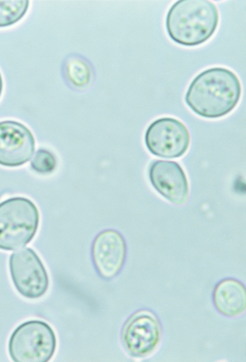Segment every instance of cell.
<instances>
[{
    "instance_id": "obj_8",
    "label": "cell",
    "mask_w": 246,
    "mask_h": 362,
    "mask_svg": "<svg viewBox=\"0 0 246 362\" xmlns=\"http://www.w3.org/2000/svg\"><path fill=\"white\" fill-rule=\"evenodd\" d=\"M35 147L31 130L14 120L0 121V165L17 167L28 162Z\"/></svg>"
},
{
    "instance_id": "obj_3",
    "label": "cell",
    "mask_w": 246,
    "mask_h": 362,
    "mask_svg": "<svg viewBox=\"0 0 246 362\" xmlns=\"http://www.w3.org/2000/svg\"><path fill=\"white\" fill-rule=\"evenodd\" d=\"M40 214L30 199L15 197L0 203V249L13 250L32 240L37 231Z\"/></svg>"
},
{
    "instance_id": "obj_5",
    "label": "cell",
    "mask_w": 246,
    "mask_h": 362,
    "mask_svg": "<svg viewBox=\"0 0 246 362\" xmlns=\"http://www.w3.org/2000/svg\"><path fill=\"white\" fill-rule=\"evenodd\" d=\"M162 335V326L157 315L149 309H142L127 319L122 329L121 339L130 356L143 358L156 351Z\"/></svg>"
},
{
    "instance_id": "obj_14",
    "label": "cell",
    "mask_w": 246,
    "mask_h": 362,
    "mask_svg": "<svg viewBox=\"0 0 246 362\" xmlns=\"http://www.w3.org/2000/svg\"><path fill=\"white\" fill-rule=\"evenodd\" d=\"M57 160L55 155L50 151L43 148L39 149L31 162V166L35 172L47 174L56 168Z\"/></svg>"
},
{
    "instance_id": "obj_9",
    "label": "cell",
    "mask_w": 246,
    "mask_h": 362,
    "mask_svg": "<svg viewBox=\"0 0 246 362\" xmlns=\"http://www.w3.org/2000/svg\"><path fill=\"white\" fill-rule=\"evenodd\" d=\"M126 254L125 240L117 230H103L96 236L93 241L92 262L99 275L104 279H112L120 272Z\"/></svg>"
},
{
    "instance_id": "obj_15",
    "label": "cell",
    "mask_w": 246,
    "mask_h": 362,
    "mask_svg": "<svg viewBox=\"0 0 246 362\" xmlns=\"http://www.w3.org/2000/svg\"><path fill=\"white\" fill-rule=\"evenodd\" d=\"M3 88V81L2 76L0 71V97L2 93Z\"/></svg>"
},
{
    "instance_id": "obj_11",
    "label": "cell",
    "mask_w": 246,
    "mask_h": 362,
    "mask_svg": "<svg viewBox=\"0 0 246 362\" xmlns=\"http://www.w3.org/2000/svg\"><path fill=\"white\" fill-rule=\"evenodd\" d=\"M212 299L216 310L224 316L238 317L246 311V287L235 278H226L218 282L214 289Z\"/></svg>"
},
{
    "instance_id": "obj_1",
    "label": "cell",
    "mask_w": 246,
    "mask_h": 362,
    "mask_svg": "<svg viewBox=\"0 0 246 362\" xmlns=\"http://www.w3.org/2000/svg\"><path fill=\"white\" fill-rule=\"evenodd\" d=\"M242 94L239 78L224 67L207 68L190 83L184 96L187 106L197 115L214 119L223 117L237 105Z\"/></svg>"
},
{
    "instance_id": "obj_6",
    "label": "cell",
    "mask_w": 246,
    "mask_h": 362,
    "mask_svg": "<svg viewBox=\"0 0 246 362\" xmlns=\"http://www.w3.org/2000/svg\"><path fill=\"white\" fill-rule=\"evenodd\" d=\"M9 267L14 287L23 296L36 299L47 291L48 274L41 260L32 249L26 247L13 253L9 258Z\"/></svg>"
},
{
    "instance_id": "obj_4",
    "label": "cell",
    "mask_w": 246,
    "mask_h": 362,
    "mask_svg": "<svg viewBox=\"0 0 246 362\" xmlns=\"http://www.w3.org/2000/svg\"><path fill=\"white\" fill-rule=\"evenodd\" d=\"M57 338L52 327L39 320H31L18 326L8 343L11 359L16 362H46L53 357Z\"/></svg>"
},
{
    "instance_id": "obj_10",
    "label": "cell",
    "mask_w": 246,
    "mask_h": 362,
    "mask_svg": "<svg viewBox=\"0 0 246 362\" xmlns=\"http://www.w3.org/2000/svg\"><path fill=\"white\" fill-rule=\"evenodd\" d=\"M150 181L155 190L173 203H184L188 196L186 175L176 162L156 160L149 168Z\"/></svg>"
},
{
    "instance_id": "obj_13",
    "label": "cell",
    "mask_w": 246,
    "mask_h": 362,
    "mask_svg": "<svg viewBox=\"0 0 246 362\" xmlns=\"http://www.w3.org/2000/svg\"><path fill=\"white\" fill-rule=\"evenodd\" d=\"M29 0H0V28L13 25L27 13Z\"/></svg>"
},
{
    "instance_id": "obj_12",
    "label": "cell",
    "mask_w": 246,
    "mask_h": 362,
    "mask_svg": "<svg viewBox=\"0 0 246 362\" xmlns=\"http://www.w3.org/2000/svg\"><path fill=\"white\" fill-rule=\"evenodd\" d=\"M63 78L67 84L76 89L88 87L94 78V71L90 63L79 55H71L63 61Z\"/></svg>"
},
{
    "instance_id": "obj_7",
    "label": "cell",
    "mask_w": 246,
    "mask_h": 362,
    "mask_svg": "<svg viewBox=\"0 0 246 362\" xmlns=\"http://www.w3.org/2000/svg\"><path fill=\"white\" fill-rule=\"evenodd\" d=\"M146 146L153 155L166 159L178 158L188 150L190 135L185 126L172 117L156 119L147 128L144 137Z\"/></svg>"
},
{
    "instance_id": "obj_2",
    "label": "cell",
    "mask_w": 246,
    "mask_h": 362,
    "mask_svg": "<svg viewBox=\"0 0 246 362\" xmlns=\"http://www.w3.org/2000/svg\"><path fill=\"white\" fill-rule=\"evenodd\" d=\"M219 15L207 0H179L168 9L165 20L169 37L176 43L194 46L208 40L215 32Z\"/></svg>"
}]
</instances>
